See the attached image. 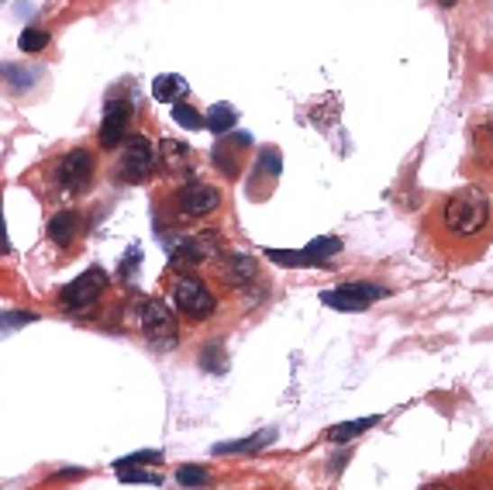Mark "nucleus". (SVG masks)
<instances>
[{
    "label": "nucleus",
    "instance_id": "1",
    "mask_svg": "<svg viewBox=\"0 0 493 490\" xmlns=\"http://www.w3.org/2000/svg\"><path fill=\"white\" fill-rule=\"evenodd\" d=\"M438 228L442 236L466 245V242H479L493 232V194H487L483 187H462L442 200L438 208Z\"/></svg>",
    "mask_w": 493,
    "mask_h": 490
},
{
    "label": "nucleus",
    "instance_id": "2",
    "mask_svg": "<svg viewBox=\"0 0 493 490\" xmlns=\"http://www.w3.org/2000/svg\"><path fill=\"white\" fill-rule=\"evenodd\" d=\"M169 300H173V308H177L187 321H207L217 308L211 287H207L197 273H190V270H179V273L169 280Z\"/></svg>",
    "mask_w": 493,
    "mask_h": 490
},
{
    "label": "nucleus",
    "instance_id": "3",
    "mask_svg": "<svg viewBox=\"0 0 493 490\" xmlns=\"http://www.w3.org/2000/svg\"><path fill=\"white\" fill-rule=\"evenodd\" d=\"M139 328H142L145 342H149L152 349H159V353L173 349V346H177V338H179L173 304H166V300H159V297H149V300H142V308H139Z\"/></svg>",
    "mask_w": 493,
    "mask_h": 490
},
{
    "label": "nucleus",
    "instance_id": "4",
    "mask_svg": "<svg viewBox=\"0 0 493 490\" xmlns=\"http://www.w3.org/2000/svg\"><path fill=\"white\" fill-rule=\"evenodd\" d=\"M159 156L152 149V142L145 135H132L124 142V153L114 162V180L118 183H145V180L156 173Z\"/></svg>",
    "mask_w": 493,
    "mask_h": 490
},
{
    "label": "nucleus",
    "instance_id": "5",
    "mask_svg": "<svg viewBox=\"0 0 493 490\" xmlns=\"http://www.w3.org/2000/svg\"><path fill=\"white\" fill-rule=\"evenodd\" d=\"M107 291V270L104 266H90L87 273H79L77 280H69L59 291V308L69 314L90 311Z\"/></svg>",
    "mask_w": 493,
    "mask_h": 490
},
{
    "label": "nucleus",
    "instance_id": "6",
    "mask_svg": "<svg viewBox=\"0 0 493 490\" xmlns=\"http://www.w3.org/2000/svg\"><path fill=\"white\" fill-rule=\"evenodd\" d=\"M383 297H390L387 287L359 280V283H342V287L324 291L321 300H324L328 308H335V311H366V308H373L376 300H383Z\"/></svg>",
    "mask_w": 493,
    "mask_h": 490
},
{
    "label": "nucleus",
    "instance_id": "7",
    "mask_svg": "<svg viewBox=\"0 0 493 490\" xmlns=\"http://www.w3.org/2000/svg\"><path fill=\"white\" fill-rule=\"evenodd\" d=\"M217 204H221V194H217L215 187H207V183H183L173 190L169 197V208H173V215L177 217H204L217 211Z\"/></svg>",
    "mask_w": 493,
    "mask_h": 490
},
{
    "label": "nucleus",
    "instance_id": "8",
    "mask_svg": "<svg viewBox=\"0 0 493 490\" xmlns=\"http://www.w3.org/2000/svg\"><path fill=\"white\" fill-rule=\"evenodd\" d=\"M52 177H56L62 194H83L90 187V180H94V156L87 149H73V153L59 156Z\"/></svg>",
    "mask_w": 493,
    "mask_h": 490
},
{
    "label": "nucleus",
    "instance_id": "9",
    "mask_svg": "<svg viewBox=\"0 0 493 490\" xmlns=\"http://www.w3.org/2000/svg\"><path fill=\"white\" fill-rule=\"evenodd\" d=\"M132 115H135V104L132 100H107L104 107V118H100V145L104 149H114L128 138V128H132Z\"/></svg>",
    "mask_w": 493,
    "mask_h": 490
},
{
    "label": "nucleus",
    "instance_id": "10",
    "mask_svg": "<svg viewBox=\"0 0 493 490\" xmlns=\"http://www.w3.org/2000/svg\"><path fill=\"white\" fill-rule=\"evenodd\" d=\"M215 276L217 283H224V287H245V283H252L259 273V263L252 255H242V253H217L215 259Z\"/></svg>",
    "mask_w": 493,
    "mask_h": 490
},
{
    "label": "nucleus",
    "instance_id": "11",
    "mask_svg": "<svg viewBox=\"0 0 493 490\" xmlns=\"http://www.w3.org/2000/svg\"><path fill=\"white\" fill-rule=\"evenodd\" d=\"M252 145V135L249 132H228V135H221L217 138V145H215V166L224 173L228 180H235L238 173H242V153Z\"/></svg>",
    "mask_w": 493,
    "mask_h": 490
},
{
    "label": "nucleus",
    "instance_id": "12",
    "mask_svg": "<svg viewBox=\"0 0 493 490\" xmlns=\"http://www.w3.org/2000/svg\"><path fill=\"white\" fill-rule=\"evenodd\" d=\"M77 228H79V215L77 211H59L56 217H49V238L66 249L73 238H77Z\"/></svg>",
    "mask_w": 493,
    "mask_h": 490
},
{
    "label": "nucleus",
    "instance_id": "13",
    "mask_svg": "<svg viewBox=\"0 0 493 490\" xmlns=\"http://www.w3.org/2000/svg\"><path fill=\"white\" fill-rule=\"evenodd\" d=\"M379 421V418H355V421H338V425H332L328 429V442H335V446H345V442H352V439H359L362 431H370Z\"/></svg>",
    "mask_w": 493,
    "mask_h": 490
},
{
    "label": "nucleus",
    "instance_id": "14",
    "mask_svg": "<svg viewBox=\"0 0 493 490\" xmlns=\"http://www.w3.org/2000/svg\"><path fill=\"white\" fill-rule=\"evenodd\" d=\"M187 159H190V149H187V142H179V138H162L159 142V162L166 166V170H187Z\"/></svg>",
    "mask_w": 493,
    "mask_h": 490
},
{
    "label": "nucleus",
    "instance_id": "15",
    "mask_svg": "<svg viewBox=\"0 0 493 490\" xmlns=\"http://www.w3.org/2000/svg\"><path fill=\"white\" fill-rule=\"evenodd\" d=\"M277 439V431H256L252 439H238V442H221V446H215V456H238V452H256L262 449V446H269Z\"/></svg>",
    "mask_w": 493,
    "mask_h": 490
},
{
    "label": "nucleus",
    "instance_id": "16",
    "mask_svg": "<svg viewBox=\"0 0 493 490\" xmlns=\"http://www.w3.org/2000/svg\"><path fill=\"white\" fill-rule=\"evenodd\" d=\"M152 94H156V100H162V104H177V100H183V94H187V79L177 77V73H162V77L152 79Z\"/></svg>",
    "mask_w": 493,
    "mask_h": 490
},
{
    "label": "nucleus",
    "instance_id": "17",
    "mask_svg": "<svg viewBox=\"0 0 493 490\" xmlns=\"http://www.w3.org/2000/svg\"><path fill=\"white\" fill-rule=\"evenodd\" d=\"M300 253H304V259H307V266H317V263H324L328 255L342 253V238H335V236L315 238V242H311V245H304Z\"/></svg>",
    "mask_w": 493,
    "mask_h": 490
},
{
    "label": "nucleus",
    "instance_id": "18",
    "mask_svg": "<svg viewBox=\"0 0 493 490\" xmlns=\"http://www.w3.org/2000/svg\"><path fill=\"white\" fill-rule=\"evenodd\" d=\"M277 180L279 177V149H259V159H256V173H252V180H249V187L256 190L259 180Z\"/></svg>",
    "mask_w": 493,
    "mask_h": 490
},
{
    "label": "nucleus",
    "instance_id": "19",
    "mask_svg": "<svg viewBox=\"0 0 493 490\" xmlns=\"http://www.w3.org/2000/svg\"><path fill=\"white\" fill-rule=\"evenodd\" d=\"M235 121H238V111L232 107V104H215V107H211V115H207V128L221 138V135H228V132L235 128Z\"/></svg>",
    "mask_w": 493,
    "mask_h": 490
},
{
    "label": "nucleus",
    "instance_id": "20",
    "mask_svg": "<svg viewBox=\"0 0 493 490\" xmlns=\"http://www.w3.org/2000/svg\"><path fill=\"white\" fill-rule=\"evenodd\" d=\"M173 121H177L179 128H190V132H200L207 121H204V115H200L197 107H190L187 100H177L173 104Z\"/></svg>",
    "mask_w": 493,
    "mask_h": 490
},
{
    "label": "nucleus",
    "instance_id": "21",
    "mask_svg": "<svg viewBox=\"0 0 493 490\" xmlns=\"http://www.w3.org/2000/svg\"><path fill=\"white\" fill-rule=\"evenodd\" d=\"M142 463H162V452L159 449H142L135 452V456H124V459H118L114 463V470H135V467H142Z\"/></svg>",
    "mask_w": 493,
    "mask_h": 490
},
{
    "label": "nucleus",
    "instance_id": "22",
    "mask_svg": "<svg viewBox=\"0 0 493 490\" xmlns=\"http://www.w3.org/2000/svg\"><path fill=\"white\" fill-rule=\"evenodd\" d=\"M49 45V32H41V28H28V32H21V52H28V56H35Z\"/></svg>",
    "mask_w": 493,
    "mask_h": 490
},
{
    "label": "nucleus",
    "instance_id": "23",
    "mask_svg": "<svg viewBox=\"0 0 493 490\" xmlns=\"http://www.w3.org/2000/svg\"><path fill=\"white\" fill-rule=\"evenodd\" d=\"M32 321H39V314L35 311H4L0 314V335L14 332L21 325H32Z\"/></svg>",
    "mask_w": 493,
    "mask_h": 490
},
{
    "label": "nucleus",
    "instance_id": "24",
    "mask_svg": "<svg viewBox=\"0 0 493 490\" xmlns=\"http://www.w3.org/2000/svg\"><path fill=\"white\" fill-rule=\"evenodd\" d=\"M177 480L183 484V487H204V484L211 480V473L204 470V467H194V463H190V467H179Z\"/></svg>",
    "mask_w": 493,
    "mask_h": 490
},
{
    "label": "nucleus",
    "instance_id": "25",
    "mask_svg": "<svg viewBox=\"0 0 493 490\" xmlns=\"http://www.w3.org/2000/svg\"><path fill=\"white\" fill-rule=\"evenodd\" d=\"M118 476L124 480V484H152V487H159L162 484V473L152 470V473H142V470H118Z\"/></svg>",
    "mask_w": 493,
    "mask_h": 490
},
{
    "label": "nucleus",
    "instance_id": "26",
    "mask_svg": "<svg viewBox=\"0 0 493 490\" xmlns=\"http://www.w3.org/2000/svg\"><path fill=\"white\" fill-rule=\"evenodd\" d=\"M269 259L279 266H307L304 253H297V249H269Z\"/></svg>",
    "mask_w": 493,
    "mask_h": 490
},
{
    "label": "nucleus",
    "instance_id": "27",
    "mask_svg": "<svg viewBox=\"0 0 493 490\" xmlns=\"http://www.w3.org/2000/svg\"><path fill=\"white\" fill-rule=\"evenodd\" d=\"M11 253V238H7V228H4V204H0V255Z\"/></svg>",
    "mask_w": 493,
    "mask_h": 490
},
{
    "label": "nucleus",
    "instance_id": "28",
    "mask_svg": "<svg viewBox=\"0 0 493 490\" xmlns=\"http://www.w3.org/2000/svg\"><path fill=\"white\" fill-rule=\"evenodd\" d=\"M438 4H442V7H455V4H459V0H438Z\"/></svg>",
    "mask_w": 493,
    "mask_h": 490
},
{
    "label": "nucleus",
    "instance_id": "29",
    "mask_svg": "<svg viewBox=\"0 0 493 490\" xmlns=\"http://www.w3.org/2000/svg\"><path fill=\"white\" fill-rule=\"evenodd\" d=\"M425 490H452V487H445V484H434V487H425Z\"/></svg>",
    "mask_w": 493,
    "mask_h": 490
}]
</instances>
